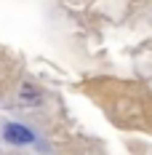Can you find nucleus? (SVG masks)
Here are the masks:
<instances>
[{
	"instance_id": "1",
	"label": "nucleus",
	"mask_w": 152,
	"mask_h": 155,
	"mask_svg": "<svg viewBox=\"0 0 152 155\" xmlns=\"http://www.w3.org/2000/svg\"><path fill=\"white\" fill-rule=\"evenodd\" d=\"M3 137H5V142H11V144H30V142H35L32 131H30V128H24V126H19V123L5 126Z\"/></svg>"
}]
</instances>
